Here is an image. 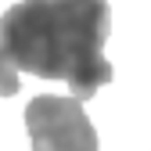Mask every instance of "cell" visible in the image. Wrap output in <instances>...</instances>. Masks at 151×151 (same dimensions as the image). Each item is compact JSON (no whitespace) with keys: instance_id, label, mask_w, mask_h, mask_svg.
Listing matches in <instances>:
<instances>
[{"instance_id":"3957f363","label":"cell","mask_w":151,"mask_h":151,"mask_svg":"<svg viewBox=\"0 0 151 151\" xmlns=\"http://www.w3.org/2000/svg\"><path fill=\"white\" fill-rule=\"evenodd\" d=\"M18 65L11 61V54L4 50V43H0V97H14L18 93Z\"/></svg>"},{"instance_id":"6da1fadb","label":"cell","mask_w":151,"mask_h":151,"mask_svg":"<svg viewBox=\"0 0 151 151\" xmlns=\"http://www.w3.org/2000/svg\"><path fill=\"white\" fill-rule=\"evenodd\" d=\"M108 32V0H18L0 14V43L11 61L29 76L68 83L79 101L115 79L104 58Z\"/></svg>"},{"instance_id":"7a4b0ae2","label":"cell","mask_w":151,"mask_h":151,"mask_svg":"<svg viewBox=\"0 0 151 151\" xmlns=\"http://www.w3.org/2000/svg\"><path fill=\"white\" fill-rule=\"evenodd\" d=\"M25 129L32 151H97V129L79 97H32L25 108Z\"/></svg>"}]
</instances>
